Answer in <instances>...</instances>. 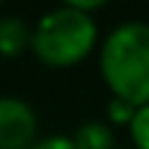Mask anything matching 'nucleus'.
I'll return each instance as SVG.
<instances>
[{
  "mask_svg": "<svg viewBox=\"0 0 149 149\" xmlns=\"http://www.w3.org/2000/svg\"><path fill=\"white\" fill-rule=\"evenodd\" d=\"M31 33L22 17H0V55L14 58L31 50Z\"/></svg>",
  "mask_w": 149,
  "mask_h": 149,
  "instance_id": "obj_4",
  "label": "nucleus"
},
{
  "mask_svg": "<svg viewBox=\"0 0 149 149\" xmlns=\"http://www.w3.org/2000/svg\"><path fill=\"white\" fill-rule=\"evenodd\" d=\"M36 135V111L19 97H0V149H31Z\"/></svg>",
  "mask_w": 149,
  "mask_h": 149,
  "instance_id": "obj_3",
  "label": "nucleus"
},
{
  "mask_svg": "<svg viewBox=\"0 0 149 149\" xmlns=\"http://www.w3.org/2000/svg\"><path fill=\"white\" fill-rule=\"evenodd\" d=\"M100 72L113 97L141 108L149 105V22L116 25L100 50Z\"/></svg>",
  "mask_w": 149,
  "mask_h": 149,
  "instance_id": "obj_1",
  "label": "nucleus"
},
{
  "mask_svg": "<svg viewBox=\"0 0 149 149\" xmlns=\"http://www.w3.org/2000/svg\"><path fill=\"white\" fill-rule=\"evenodd\" d=\"M31 149H77V146L69 135H47V138H39Z\"/></svg>",
  "mask_w": 149,
  "mask_h": 149,
  "instance_id": "obj_8",
  "label": "nucleus"
},
{
  "mask_svg": "<svg viewBox=\"0 0 149 149\" xmlns=\"http://www.w3.org/2000/svg\"><path fill=\"white\" fill-rule=\"evenodd\" d=\"M135 111H138L135 105H130V102L119 100V97H113L111 105H108V116H111V122H113V124H124V127H130V122H133Z\"/></svg>",
  "mask_w": 149,
  "mask_h": 149,
  "instance_id": "obj_7",
  "label": "nucleus"
},
{
  "mask_svg": "<svg viewBox=\"0 0 149 149\" xmlns=\"http://www.w3.org/2000/svg\"><path fill=\"white\" fill-rule=\"evenodd\" d=\"M127 130H130V138H133L135 149H149V105H141L135 111Z\"/></svg>",
  "mask_w": 149,
  "mask_h": 149,
  "instance_id": "obj_6",
  "label": "nucleus"
},
{
  "mask_svg": "<svg viewBox=\"0 0 149 149\" xmlns=\"http://www.w3.org/2000/svg\"><path fill=\"white\" fill-rule=\"evenodd\" d=\"M77 149H116V135L105 122H86L72 135Z\"/></svg>",
  "mask_w": 149,
  "mask_h": 149,
  "instance_id": "obj_5",
  "label": "nucleus"
},
{
  "mask_svg": "<svg viewBox=\"0 0 149 149\" xmlns=\"http://www.w3.org/2000/svg\"><path fill=\"white\" fill-rule=\"evenodd\" d=\"M97 44V22L88 11L74 3H64L58 8L39 17L31 33V50L42 64L53 69L74 66L94 50Z\"/></svg>",
  "mask_w": 149,
  "mask_h": 149,
  "instance_id": "obj_2",
  "label": "nucleus"
}]
</instances>
